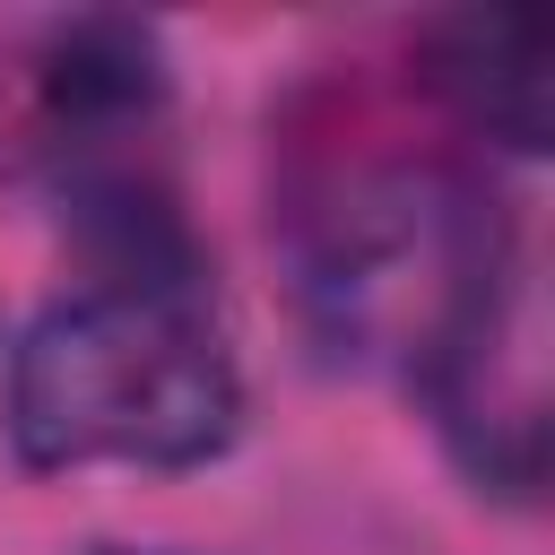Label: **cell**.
I'll return each mask as SVG.
<instances>
[{
  "instance_id": "1",
  "label": "cell",
  "mask_w": 555,
  "mask_h": 555,
  "mask_svg": "<svg viewBox=\"0 0 555 555\" xmlns=\"http://www.w3.org/2000/svg\"><path fill=\"white\" fill-rule=\"evenodd\" d=\"M234 425L243 373L191 286L69 295L9 356V442L26 468H199Z\"/></svg>"
},
{
  "instance_id": "2",
  "label": "cell",
  "mask_w": 555,
  "mask_h": 555,
  "mask_svg": "<svg viewBox=\"0 0 555 555\" xmlns=\"http://www.w3.org/2000/svg\"><path fill=\"white\" fill-rule=\"evenodd\" d=\"M503 278L512 243L451 173H364L304 251V304L321 338L408 373H425Z\"/></svg>"
},
{
  "instance_id": "3",
  "label": "cell",
  "mask_w": 555,
  "mask_h": 555,
  "mask_svg": "<svg viewBox=\"0 0 555 555\" xmlns=\"http://www.w3.org/2000/svg\"><path fill=\"white\" fill-rule=\"evenodd\" d=\"M416 390L434 399L442 442L460 451V468L477 486L503 494H538L546 468V416H538V295L512 260V278L442 338V356L416 373Z\"/></svg>"
},
{
  "instance_id": "4",
  "label": "cell",
  "mask_w": 555,
  "mask_h": 555,
  "mask_svg": "<svg viewBox=\"0 0 555 555\" xmlns=\"http://www.w3.org/2000/svg\"><path fill=\"white\" fill-rule=\"evenodd\" d=\"M434 87L477 139H494L512 156H538L555 139V69L520 17H486V9L442 17L434 26Z\"/></svg>"
},
{
  "instance_id": "5",
  "label": "cell",
  "mask_w": 555,
  "mask_h": 555,
  "mask_svg": "<svg viewBox=\"0 0 555 555\" xmlns=\"http://www.w3.org/2000/svg\"><path fill=\"white\" fill-rule=\"evenodd\" d=\"M35 95L61 130H130L165 104V43L139 17H69L35 61Z\"/></svg>"
},
{
  "instance_id": "6",
  "label": "cell",
  "mask_w": 555,
  "mask_h": 555,
  "mask_svg": "<svg viewBox=\"0 0 555 555\" xmlns=\"http://www.w3.org/2000/svg\"><path fill=\"white\" fill-rule=\"evenodd\" d=\"M87 555H173V546H87Z\"/></svg>"
}]
</instances>
